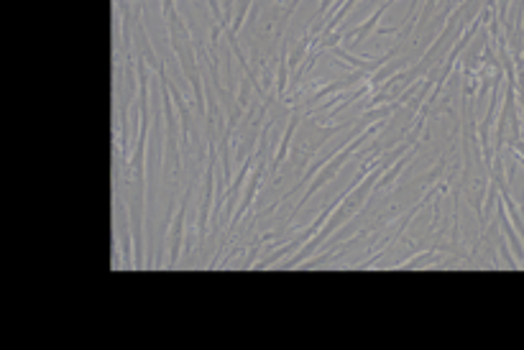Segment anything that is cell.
Instances as JSON below:
<instances>
[{"instance_id": "6da1fadb", "label": "cell", "mask_w": 524, "mask_h": 350, "mask_svg": "<svg viewBox=\"0 0 524 350\" xmlns=\"http://www.w3.org/2000/svg\"><path fill=\"white\" fill-rule=\"evenodd\" d=\"M299 118H302L299 110H292V118H289V123H287V131H284V136H282V141H279V151H276V156L271 159V166H269V174H271V177L279 171V166L284 164V156H287V151H289V146H292V136H294L297 126H299Z\"/></svg>"}, {"instance_id": "7a4b0ae2", "label": "cell", "mask_w": 524, "mask_h": 350, "mask_svg": "<svg viewBox=\"0 0 524 350\" xmlns=\"http://www.w3.org/2000/svg\"><path fill=\"white\" fill-rule=\"evenodd\" d=\"M499 222H501V230L509 235V240H512V246H514V251L522 256V246H519V238L512 233V227H509V222H506V215H504V210H499Z\"/></svg>"}, {"instance_id": "3957f363", "label": "cell", "mask_w": 524, "mask_h": 350, "mask_svg": "<svg viewBox=\"0 0 524 350\" xmlns=\"http://www.w3.org/2000/svg\"><path fill=\"white\" fill-rule=\"evenodd\" d=\"M443 171H445V159H440V161H438V166H435L432 171H427V174H425V177H419V182H425V184L430 182V184H432V182H435V179H438V177H440V174H443Z\"/></svg>"}]
</instances>
